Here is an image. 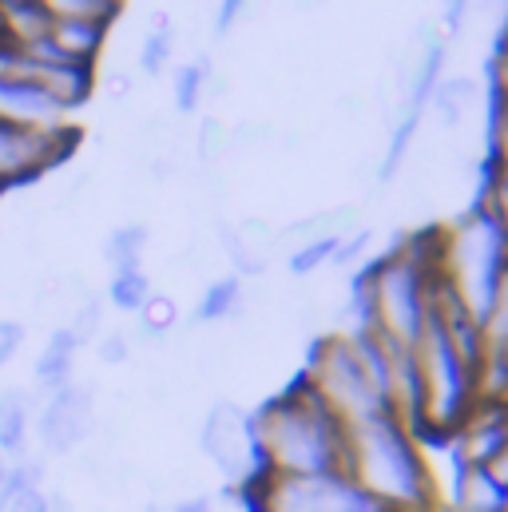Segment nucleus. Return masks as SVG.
<instances>
[{
    "label": "nucleus",
    "mask_w": 508,
    "mask_h": 512,
    "mask_svg": "<svg viewBox=\"0 0 508 512\" xmlns=\"http://www.w3.org/2000/svg\"><path fill=\"white\" fill-rule=\"evenodd\" d=\"M342 473L385 512H441V493L421 453V437L389 413L346 429Z\"/></svg>",
    "instance_id": "f257e3e1"
},
{
    "label": "nucleus",
    "mask_w": 508,
    "mask_h": 512,
    "mask_svg": "<svg viewBox=\"0 0 508 512\" xmlns=\"http://www.w3.org/2000/svg\"><path fill=\"white\" fill-rule=\"evenodd\" d=\"M251 441L258 469L270 477L342 473L346 429L302 378L282 397L266 401L258 413H251Z\"/></svg>",
    "instance_id": "f03ea898"
},
{
    "label": "nucleus",
    "mask_w": 508,
    "mask_h": 512,
    "mask_svg": "<svg viewBox=\"0 0 508 512\" xmlns=\"http://www.w3.org/2000/svg\"><path fill=\"white\" fill-rule=\"evenodd\" d=\"M441 262V231L405 239L374 262L358 282V306L370 334L397 350H413L433 318V274Z\"/></svg>",
    "instance_id": "7ed1b4c3"
},
{
    "label": "nucleus",
    "mask_w": 508,
    "mask_h": 512,
    "mask_svg": "<svg viewBox=\"0 0 508 512\" xmlns=\"http://www.w3.org/2000/svg\"><path fill=\"white\" fill-rule=\"evenodd\" d=\"M413 370L421 385V437H453L477 401V374L433 318L413 346Z\"/></svg>",
    "instance_id": "20e7f679"
},
{
    "label": "nucleus",
    "mask_w": 508,
    "mask_h": 512,
    "mask_svg": "<svg viewBox=\"0 0 508 512\" xmlns=\"http://www.w3.org/2000/svg\"><path fill=\"white\" fill-rule=\"evenodd\" d=\"M251 512H385L346 473L322 477H270L258 473L247 485Z\"/></svg>",
    "instance_id": "39448f33"
},
{
    "label": "nucleus",
    "mask_w": 508,
    "mask_h": 512,
    "mask_svg": "<svg viewBox=\"0 0 508 512\" xmlns=\"http://www.w3.org/2000/svg\"><path fill=\"white\" fill-rule=\"evenodd\" d=\"M76 151V131L68 128H24L0 116V195L24 183H36L52 167H64Z\"/></svg>",
    "instance_id": "423d86ee"
},
{
    "label": "nucleus",
    "mask_w": 508,
    "mask_h": 512,
    "mask_svg": "<svg viewBox=\"0 0 508 512\" xmlns=\"http://www.w3.org/2000/svg\"><path fill=\"white\" fill-rule=\"evenodd\" d=\"M199 445L223 469V477L235 481V485H243V489L262 473L251 441V413H243L231 401L211 405V413L203 421V433H199Z\"/></svg>",
    "instance_id": "0eeeda50"
},
{
    "label": "nucleus",
    "mask_w": 508,
    "mask_h": 512,
    "mask_svg": "<svg viewBox=\"0 0 508 512\" xmlns=\"http://www.w3.org/2000/svg\"><path fill=\"white\" fill-rule=\"evenodd\" d=\"M92 429H96V389L84 382H68L64 389H56L36 413L40 445L60 457L80 449L92 437Z\"/></svg>",
    "instance_id": "6e6552de"
},
{
    "label": "nucleus",
    "mask_w": 508,
    "mask_h": 512,
    "mask_svg": "<svg viewBox=\"0 0 508 512\" xmlns=\"http://www.w3.org/2000/svg\"><path fill=\"white\" fill-rule=\"evenodd\" d=\"M508 441V405L505 401H473L469 417L453 433L457 469H489Z\"/></svg>",
    "instance_id": "1a4fd4ad"
},
{
    "label": "nucleus",
    "mask_w": 508,
    "mask_h": 512,
    "mask_svg": "<svg viewBox=\"0 0 508 512\" xmlns=\"http://www.w3.org/2000/svg\"><path fill=\"white\" fill-rule=\"evenodd\" d=\"M32 88H40L64 116L84 108L96 92V68L72 60H32Z\"/></svg>",
    "instance_id": "9d476101"
},
{
    "label": "nucleus",
    "mask_w": 508,
    "mask_h": 512,
    "mask_svg": "<svg viewBox=\"0 0 508 512\" xmlns=\"http://www.w3.org/2000/svg\"><path fill=\"white\" fill-rule=\"evenodd\" d=\"M52 12L44 0H0V40L28 52L32 44L48 40Z\"/></svg>",
    "instance_id": "9b49d317"
},
{
    "label": "nucleus",
    "mask_w": 508,
    "mask_h": 512,
    "mask_svg": "<svg viewBox=\"0 0 508 512\" xmlns=\"http://www.w3.org/2000/svg\"><path fill=\"white\" fill-rule=\"evenodd\" d=\"M108 32H112V28H104V24H88V20H56V16H52V32H48V40H52V48L60 52V60L96 68L100 52L108 48Z\"/></svg>",
    "instance_id": "f8f14e48"
},
{
    "label": "nucleus",
    "mask_w": 508,
    "mask_h": 512,
    "mask_svg": "<svg viewBox=\"0 0 508 512\" xmlns=\"http://www.w3.org/2000/svg\"><path fill=\"white\" fill-rule=\"evenodd\" d=\"M453 512H508V489L489 469H457Z\"/></svg>",
    "instance_id": "ddd939ff"
},
{
    "label": "nucleus",
    "mask_w": 508,
    "mask_h": 512,
    "mask_svg": "<svg viewBox=\"0 0 508 512\" xmlns=\"http://www.w3.org/2000/svg\"><path fill=\"white\" fill-rule=\"evenodd\" d=\"M28 413H32L28 393H16V389H4V393H0V457H4L8 465L24 457Z\"/></svg>",
    "instance_id": "4468645a"
},
{
    "label": "nucleus",
    "mask_w": 508,
    "mask_h": 512,
    "mask_svg": "<svg viewBox=\"0 0 508 512\" xmlns=\"http://www.w3.org/2000/svg\"><path fill=\"white\" fill-rule=\"evenodd\" d=\"M433 104H437L441 120H445L449 128H457V124L477 108V80H473V76L437 80V88H433Z\"/></svg>",
    "instance_id": "2eb2a0df"
},
{
    "label": "nucleus",
    "mask_w": 508,
    "mask_h": 512,
    "mask_svg": "<svg viewBox=\"0 0 508 512\" xmlns=\"http://www.w3.org/2000/svg\"><path fill=\"white\" fill-rule=\"evenodd\" d=\"M239 310H243V278L239 274L207 282V294L199 302V322H227Z\"/></svg>",
    "instance_id": "dca6fc26"
},
{
    "label": "nucleus",
    "mask_w": 508,
    "mask_h": 512,
    "mask_svg": "<svg viewBox=\"0 0 508 512\" xmlns=\"http://www.w3.org/2000/svg\"><path fill=\"white\" fill-rule=\"evenodd\" d=\"M171 56H175V28L167 16H151V32L139 44V68L147 76H163Z\"/></svg>",
    "instance_id": "f3484780"
},
{
    "label": "nucleus",
    "mask_w": 508,
    "mask_h": 512,
    "mask_svg": "<svg viewBox=\"0 0 508 512\" xmlns=\"http://www.w3.org/2000/svg\"><path fill=\"white\" fill-rule=\"evenodd\" d=\"M48 12L56 20H88V24H104L112 28L120 20V0H44Z\"/></svg>",
    "instance_id": "a211bd4d"
},
{
    "label": "nucleus",
    "mask_w": 508,
    "mask_h": 512,
    "mask_svg": "<svg viewBox=\"0 0 508 512\" xmlns=\"http://www.w3.org/2000/svg\"><path fill=\"white\" fill-rule=\"evenodd\" d=\"M143 251H147V231L139 223L112 231V239L104 243V258L112 262V274L116 270H139L143 266Z\"/></svg>",
    "instance_id": "6ab92c4d"
},
{
    "label": "nucleus",
    "mask_w": 508,
    "mask_h": 512,
    "mask_svg": "<svg viewBox=\"0 0 508 512\" xmlns=\"http://www.w3.org/2000/svg\"><path fill=\"white\" fill-rule=\"evenodd\" d=\"M147 294H151V278H147L143 266H139V270H116V274H112V286H108L112 306L139 314V306L147 302Z\"/></svg>",
    "instance_id": "aec40b11"
},
{
    "label": "nucleus",
    "mask_w": 508,
    "mask_h": 512,
    "mask_svg": "<svg viewBox=\"0 0 508 512\" xmlns=\"http://www.w3.org/2000/svg\"><path fill=\"white\" fill-rule=\"evenodd\" d=\"M207 60H199V64H187V68H179L175 72V104H179V112H191V108H199V100H203V88H207Z\"/></svg>",
    "instance_id": "412c9836"
},
{
    "label": "nucleus",
    "mask_w": 508,
    "mask_h": 512,
    "mask_svg": "<svg viewBox=\"0 0 508 512\" xmlns=\"http://www.w3.org/2000/svg\"><path fill=\"white\" fill-rule=\"evenodd\" d=\"M231 151V128H223L219 120H203V128L195 135V155H199V163H219L223 155Z\"/></svg>",
    "instance_id": "4be33fe9"
},
{
    "label": "nucleus",
    "mask_w": 508,
    "mask_h": 512,
    "mask_svg": "<svg viewBox=\"0 0 508 512\" xmlns=\"http://www.w3.org/2000/svg\"><path fill=\"white\" fill-rule=\"evenodd\" d=\"M334 251H338V239H334V235H330V239H314V243H306V247L294 251L290 270H294V274H310V270L326 266V262L334 258Z\"/></svg>",
    "instance_id": "5701e85b"
},
{
    "label": "nucleus",
    "mask_w": 508,
    "mask_h": 512,
    "mask_svg": "<svg viewBox=\"0 0 508 512\" xmlns=\"http://www.w3.org/2000/svg\"><path fill=\"white\" fill-rule=\"evenodd\" d=\"M96 350H100V362H108V366H120V362H127V358H135V346H131L127 330L104 334V338L96 342Z\"/></svg>",
    "instance_id": "b1692460"
},
{
    "label": "nucleus",
    "mask_w": 508,
    "mask_h": 512,
    "mask_svg": "<svg viewBox=\"0 0 508 512\" xmlns=\"http://www.w3.org/2000/svg\"><path fill=\"white\" fill-rule=\"evenodd\" d=\"M24 346V322L0 314V366H8L16 358V350Z\"/></svg>",
    "instance_id": "393cba45"
},
{
    "label": "nucleus",
    "mask_w": 508,
    "mask_h": 512,
    "mask_svg": "<svg viewBox=\"0 0 508 512\" xmlns=\"http://www.w3.org/2000/svg\"><path fill=\"white\" fill-rule=\"evenodd\" d=\"M171 512H215L211 505V497H203V493H195V497H183V501H175Z\"/></svg>",
    "instance_id": "a878e982"
},
{
    "label": "nucleus",
    "mask_w": 508,
    "mask_h": 512,
    "mask_svg": "<svg viewBox=\"0 0 508 512\" xmlns=\"http://www.w3.org/2000/svg\"><path fill=\"white\" fill-rule=\"evenodd\" d=\"M48 512H76V509H72V501L64 493H48Z\"/></svg>",
    "instance_id": "bb28decb"
},
{
    "label": "nucleus",
    "mask_w": 508,
    "mask_h": 512,
    "mask_svg": "<svg viewBox=\"0 0 508 512\" xmlns=\"http://www.w3.org/2000/svg\"><path fill=\"white\" fill-rule=\"evenodd\" d=\"M4 481H8V461L0 457V497H4Z\"/></svg>",
    "instance_id": "cd10ccee"
},
{
    "label": "nucleus",
    "mask_w": 508,
    "mask_h": 512,
    "mask_svg": "<svg viewBox=\"0 0 508 512\" xmlns=\"http://www.w3.org/2000/svg\"><path fill=\"white\" fill-rule=\"evenodd\" d=\"M493 100H497V96H493ZM497 104H501V108H505V112H508V100H497Z\"/></svg>",
    "instance_id": "c85d7f7f"
},
{
    "label": "nucleus",
    "mask_w": 508,
    "mask_h": 512,
    "mask_svg": "<svg viewBox=\"0 0 508 512\" xmlns=\"http://www.w3.org/2000/svg\"><path fill=\"white\" fill-rule=\"evenodd\" d=\"M143 512H163V509H155V505H147V509H143Z\"/></svg>",
    "instance_id": "c756f323"
},
{
    "label": "nucleus",
    "mask_w": 508,
    "mask_h": 512,
    "mask_svg": "<svg viewBox=\"0 0 508 512\" xmlns=\"http://www.w3.org/2000/svg\"><path fill=\"white\" fill-rule=\"evenodd\" d=\"M505 44H508V28H505Z\"/></svg>",
    "instance_id": "7c9ffc66"
}]
</instances>
